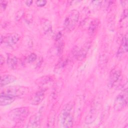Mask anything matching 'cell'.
<instances>
[{"mask_svg":"<svg viewBox=\"0 0 128 128\" xmlns=\"http://www.w3.org/2000/svg\"><path fill=\"white\" fill-rule=\"evenodd\" d=\"M36 58H37V56H36V55L35 54H34V53L30 54L27 57V58H26V62L28 63L33 62H34L36 60Z\"/></svg>","mask_w":128,"mask_h":128,"instance_id":"ac0fdd59","label":"cell"},{"mask_svg":"<svg viewBox=\"0 0 128 128\" xmlns=\"http://www.w3.org/2000/svg\"><path fill=\"white\" fill-rule=\"evenodd\" d=\"M32 3V0H27L26 2V4L27 6H30Z\"/></svg>","mask_w":128,"mask_h":128,"instance_id":"603a6c76","label":"cell"},{"mask_svg":"<svg viewBox=\"0 0 128 128\" xmlns=\"http://www.w3.org/2000/svg\"><path fill=\"white\" fill-rule=\"evenodd\" d=\"M122 80V72L120 70H112L108 78V86L110 88L116 86Z\"/></svg>","mask_w":128,"mask_h":128,"instance_id":"8992f818","label":"cell"},{"mask_svg":"<svg viewBox=\"0 0 128 128\" xmlns=\"http://www.w3.org/2000/svg\"><path fill=\"white\" fill-rule=\"evenodd\" d=\"M0 64L1 65H2L3 63H4V58L2 56H0Z\"/></svg>","mask_w":128,"mask_h":128,"instance_id":"7402d4cb","label":"cell"},{"mask_svg":"<svg viewBox=\"0 0 128 128\" xmlns=\"http://www.w3.org/2000/svg\"><path fill=\"white\" fill-rule=\"evenodd\" d=\"M36 5L39 7H42L46 5V1L44 0H37L36 2Z\"/></svg>","mask_w":128,"mask_h":128,"instance_id":"ffe728a7","label":"cell"},{"mask_svg":"<svg viewBox=\"0 0 128 128\" xmlns=\"http://www.w3.org/2000/svg\"><path fill=\"white\" fill-rule=\"evenodd\" d=\"M98 112V106H94L91 108L89 113L86 118V122L87 124H91L93 122L96 118Z\"/></svg>","mask_w":128,"mask_h":128,"instance_id":"30bf717a","label":"cell"},{"mask_svg":"<svg viewBox=\"0 0 128 128\" xmlns=\"http://www.w3.org/2000/svg\"><path fill=\"white\" fill-rule=\"evenodd\" d=\"M42 118V113L41 111H39L38 112L32 116L28 122L27 127L28 128H36L38 127L40 124Z\"/></svg>","mask_w":128,"mask_h":128,"instance_id":"ba28073f","label":"cell"},{"mask_svg":"<svg viewBox=\"0 0 128 128\" xmlns=\"http://www.w3.org/2000/svg\"><path fill=\"white\" fill-rule=\"evenodd\" d=\"M7 6V2L5 0H2L0 1V6L1 8L4 10L6 8Z\"/></svg>","mask_w":128,"mask_h":128,"instance_id":"44dd1931","label":"cell"},{"mask_svg":"<svg viewBox=\"0 0 128 128\" xmlns=\"http://www.w3.org/2000/svg\"><path fill=\"white\" fill-rule=\"evenodd\" d=\"M28 88L20 86H12L6 88L1 92L14 97H18L28 92Z\"/></svg>","mask_w":128,"mask_h":128,"instance_id":"3957f363","label":"cell"},{"mask_svg":"<svg viewBox=\"0 0 128 128\" xmlns=\"http://www.w3.org/2000/svg\"><path fill=\"white\" fill-rule=\"evenodd\" d=\"M79 18V12L77 10H71L66 16L64 21V26L68 31L74 29L78 22Z\"/></svg>","mask_w":128,"mask_h":128,"instance_id":"5b68a950","label":"cell"},{"mask_svg":"<svg viewBox=\"0 0 128 128\" xmlns=\"http://www.w3.org/2000/svg\"><path fill=\"white\" fill-rule=\"evenodd\" d=\"M16 78L13 75L6 74L2 76L0 78V86L2 87L16 81Z\"/></svg>","mask_w":128,"mask_h":128,"instance_id":"7c38bea8","label":"cell"},{"mask_svg":"<svg viewBox=\"0 0 128 128\" xmlns=\"http://www.w3.org/2000/svg\"><path fill=\"white\" fill-rule=\"evenodd\" d=\"M14 98L9 96L7 94L2 93L0 94V104L2 106H4L11 104L14 100Z\"/></svg>","mask_w":128,"mask_h":128,"instance_id":"8fae6325","label":"cell"},{"mask_svg":"<svg viewBox=\"0 0 128 128\" xmlns=\"http://www.w3.org/2000/svg\"><path fill=\"white\" fill-rule=\"evenodd\" d=\"M128 96L127 88L124 89L117 96L114 104V108L116 111H120L126 108L128 104Z\"/></svg>","mask_w":128,"mask_h":128,"instance_id":"277c9868","label":"cell"},{"mask_svg":"<svg viewBox=\"0 0 128 128\" xmlns=\"http://www.w3.org/2000/svg\"><path fill=\"white\" fill-rule=\"evenodd\" d=\"M20 38V36L17 34V33H12L10 34L7 35L5 36H1V39L0 42L1 43H2V42H4L6 43V44H8L9 46H12L16 44Z\"/></svg>","mask_w":128,"mask_h":128,"instance_id":"52a82bcc","label":"cell"},{"mask_svg":"<svg viewBox=\"0 0 128 128\" xmlns=\"http://www.w3.org/2000/svg\"><path fill=\"white\" fill-rule=\"evenodd\" d=\"M45 90H40L38 91L32 96L31 100L32 104L38 105L40 104L44 100L45 96Z\"/></svg>","mask_w":128,"mask_h":128,"instance_id":"9c48e42d","label":"cell"},{"mask_svg":"<svg viewBox=\"0 0 128 128\" xmlns=\"http://www.w3.org/2000/svg\"><path fill=\"white\" fill-rule=\"evenodd\" d=\"M88 48H89V46H88V45H86V46L82 48L81 50H80L78 51V55H77L78 59L82 60L84 57V56L86 54V52L88 49Z\"/></svg>","mask_w":128,"mask_h":128,"instance_id":"2e32d148","label":"cell"},{"mask_svg":"<svg viewBox=\"0 0 128 128\" xmlns=\"http://www.w3.org/2000/svg\"><path fill=\"white\" fill-rule=\"evenodd\" d=\"M30 113L29 110L26 107H21L14 108L10 110L8 116L13 122H20L24 120Z\"/></svg>","mask_w":128,"mask_h":128,"instance_id":"7a4b0ae2","label":"cell"},{"mask_svg":"<svg viewBox=\"0 0 128 128\" xmlns=\"http://www.w3.org/2000/svg\"><path fill=\"white\" fill-rule=\"evenodd\" d=\"M41 24L44 31L46 34H48L52 32V26L48 20L45 18L42 20Z\"/></svg>","mask_w":128,"mask_h":128,"instance_id":"5bb4252c","label":"cell"},{"mask_svg":"<svg viewBox=\"0 0 128 128\" xmlns=\"http://www.w3.org/2000/svg\"><path fill=\"white\" fill-rule=\"evenodd\" d=\"M18 58L12 55L9 56L8 57L7 64L10 68L14 69L16 68L18 64Z\"/></svg>","mask_w":128,"mask_h":128,"instance_id":"9a60e30c","label":"cell"},{"mask_svg":"<svg viewBox=\"0 0 128 128\" xmlns=\"http://www.w3.org/2000/svg\"><path fill=\"white\" fill-rule=\"evenodd\" d=\"M98 20H93L91 23L90 24L89 28H88V30L90 32V33H94L96 28H98Z\"/></svg>","mask_w":128,"mask_h":128,"instance_id":"e0dca14e","label":"cell"},{"mask_svg":"<svg viewBox=\"0 0 128 128\" xmlns=\"http://www.w3.org/2000/svg\"><path fill=\"white\" fill-rule=\"evenodd\" d=\"M74 104L72 102L66 104L62 108L59 116V120L62 126L71 128L73 125L74 118L72 110Z\"/></svg>","mask_w":128,"mask_h":128,"instance_id":"6da1fadb","label":"cell"},{"mask_svg":"<svg viewBox=\"0 0 128 128\" xmlns=\"http://www.w3.org/2000/svg\"><path fill=\"white\" fill-rule=\"evenodd\" d=\"M61 36H62V34H61V33H60V32L58 33V34H57V36H56V39H58H58H59L60 38Z\"/></svg>","mask_w":128,"mask_h":128,"instance_id":"cb8c5ba5","label":"cell"},{"mask_svg":"<svg viewBox=\"0 0 128 128\" xmlns=\"http://www.w3.org/2000/svg\"><path fill=\"white\" fill-rule=\"evenodd\" d=\"M128 52V36L127 34L123 37L122 39V44L118 52V55L121 56L122 54Z\"/></svg>","mask_w":128,"mask_h":128,"instance_id":"4fadbf2b","label":"cell"},{"mask_svg":"<svg viewBox=\"0 0 128 128\" xmlns=\"http://www.w3.org/2000/svg\"><path fill=\"white\" fill-rule=\"evenodd\" d=\"M24 14V10H20L19 11H18L16 15V20H20Z\"/></svg>","mask_w":128,"mask_h":128,"instance_id":"d6986e66","label":"cell"}]
</instances>
